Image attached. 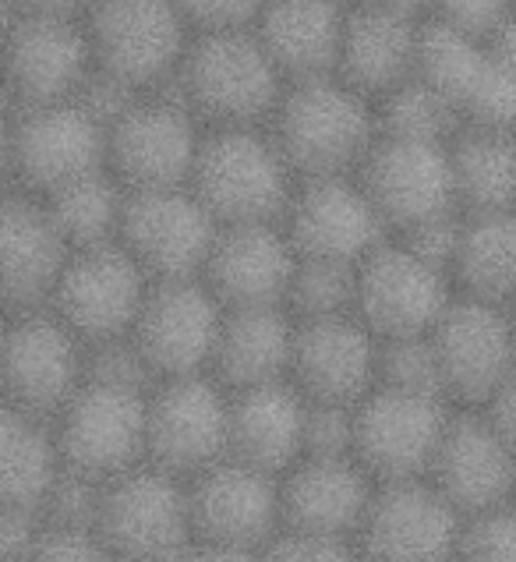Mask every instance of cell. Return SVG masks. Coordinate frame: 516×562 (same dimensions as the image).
Here are the masks:
<instances>
[{"label":"cell","mask_w":516,"mask_h":562,"mask_svg":"<svg viewBox=\"0 0 516 562\" xmlns=\"http://www.w3.org/2000/svg\"><path fill=\"white\" fill-rule=\"evenodd\" d=\"M269 127L298 178L358 173L382 135L375 100L340 75L290 82Z\"/></svg>","instance_id":"cell-1"},{"label":"cell","mask_w":516,"mask_h":562,"mask_svg":"<svg viewBox=\"0 0 516 562\" xmlns=\"http://www.w3.org/2000/svg\"><path fill=\"white\" fill-rule=\"evenodd\" d=\"M287 86V75L255 29H227L191 40L170 89L205 127H245L269 124Z\"/></svg>","instance_id":"cell-2"},{"label":"cell","mask_w":516,"mask_h":562,"mask_svg":"<svg viewBox=\"0 0 516 562\" xmlns=\"http://www.w3.org/2000/svg\"><path fill=\"white\" fill-rule=\"evenodd\" d=\"M301 178L269 124L209 127L191 188L227 223H280Z\"/></svg>","instance_id":"cell-3"},{"label":"cell","mask_w":516,"mask_h":562,"mask_svg":"<svg viewBox=\"0 0 516 562\" xmlns=\"http://www.w3.org/2000/svg\"><path fill=\"white\" fill-rule=\"evenodd\" d=\"M86 25L96 71L135 92L173 86L195 40L177 0H92Z\"/></svg>","instance_id":"cell-4"},{"label":"cell","mask_w":516,"mask_h":562,"mask_svg":"<svg viewBox=\"0 0 516 562\" xmlns=\"http://www.w3.org/2000/svg\"><path fill=\"white\" fill-rule=\"evenodd\" d=\"M96 535L117 562H181L195 549L188 481L153 463L106 481Z\"/></svg>","instance_id":"cell-5"},{"label":"cell","mask_w":516,"mask_h":562,"mask_svg":"<svg viewBox=\"0 0 516 562\" xmlns=\"http://www.w3.org/2000/svg\"><path fill=\"white\" fill-rule=\"evenodd\" d=\"M8 167L19 191L54 195L110 167V127L82 100L19 106L8 132Z\"/></svg>","instance_id":"cell-6"},{"label":"cell","mask_w":516,"mask_h":562,"mask_svg":"<svg viewBox=\"0 0 516 562\" xmlns=\"http://www.w3.org/2000/svg\"><path fill=\"white\" fill-rule=\"evenodd\" d=\"M86 358L89 344L54 308L8 315L0 347L4 404L57 422V414L86 385Z\"/></svg>","instance_id":"cell-7"},{"label":"cell","mask_w":516,"mask_h":562,"mask_svg":"<svg viewBox=\"0 0 516 562\" xmlns=\"http://www.w3.org/2000/svg\"><path fill=\"white\" fill-rule=\"evenodd\" d=\"M231 457V393L209 375L156 382L145 422V463L195 481Z\"/></svg>","instance_id":"cell-8"},{"label":"cell","mask_w":516,"mask_h":562,"mask_svg":"<svg viewBox=\"0 0 516 562\" xmlns=\"http://www.w3.org/2000/svg\"><path fill=\"white\" fill-rule=\"evenodd\" d=\"M205 132L177 92H142L110 124V170L127 191L191 184Z\"/></svg>","instance_id":"cell-9"},{"label":"cell","mask_w":516,"mask_h":562,"mask_svg":"<svg viewBox=\"0 0 516 562\" xmlns=\"http://www.w3.org/2000/svg\"><path fill=\"white\" fill-rule=\"evenodd\" d=\"M145 422H149V393L86 379L54 422L64 471L106 485L142 468Z\"/></svg>","instance_id":"cell-10"},{"label":"cell","mask_w":516,"mask_h":562,"mask_svg":"<svg viewBox=\"0 0 516 562\" xmlns=\"http://www.w3.org/2000/svg\"><path fill=\"white\" fill-rule=\"evenodd\" d=\"M453 411L446 396L375 385L354 407V457L379 485L428 477Z\"/></svg>","instance_id":"cell-11"},{"label":"cell","mask_w":516,"mask_h":562,"mask_svg":"<svg viewBox=\"0 0 516 562\" xmlns=\"http://www.w3.org/2000/svg\"><path fill=\"white\" fill-rule=\"evenodd\" d=\"M457 301V280L403 237H390L361 262L358 315L379 340L428 336Z\"/></svg>","instance_id":"cell-12"},{"label":"cell","mask_w":516,"mask_h":562,"mask_svg":"<svg viewBox=\"0 0 516 562\" xmlns=\"http://www.w3.org/2000/svg\"><path fill=\"white\" fill-rule=\"evenodd\" d=\"M220 227L223 223L191 184L145 188L127 191L117 240L153 280H199Z\"/></svg>","instance_id":"cell-13"},{"label":"cell","mask_w":516,"mask_h":562,"mask_svg":"<svg viewBox=\"0 0 516 562\" xmlns=\"http://www.w3.org/2000/svg\"><path fill=\"white\" fill-rule=\"evenodd\" d=\"M153 283L156 280L142 269L135 255L121 240H110V245L71 255L51 308L86 344L121 340V336H132Z\"/></svg>","instance_id":"cell-14"},{"label":"cell","mask_w":516,"mask_h":562,"mask_svg":"<svg viewBox=\"0 0 516 562\" xmlns=\"http://www.w3.org/2000/svg\"><path fill=\"white\" fill-rule=\"evenodd\" d=\"M358 173L393 234L460 213L453 142L379 135Z\"/></svg>","instance_id":"cell-15"},{"label":"cell","mask_w":516,"mask_h":562,"mask_svg":"<svg viewBox=\"0 0 516 562\" xmlns=\"http://www.w3.org/2000/svg\"><path fill=\"white\" fill-rule=\"evenodd\" d=\"M223 318H227V304L202 277L156 280L132 329V340L156 382L199 375L213 368Z\"/></svg>","instance_id":"cell-16"},{"label":"cell","mask_w":516,"mask_h":562,"mask_svg":"<svg viewBox=\"0 0 516 562\" xmlns=\"http://www.w3.org/2000/svg\"><path fill=\"white\" fill-rule=\"evenodd\" d=\"M428 336L439 358L446 400L453 407L481 411L498 385L516 372V336L506 304L457 294Z\"/></svg>","instance_id":"cell-17"},{"label":"cell","mask_w":516,"mask_h":562,"mask_svg":"<svg viewBox=\"0 0 516 562\" xmlns=\"http://www.w3.org/2000/svg\"><path fill=\"white\" fill-rule=\"evenodd\" d=\"M463 517L428 477L382 481L354 544L364 562H442L457 555Z\"/></svg>","instance_id":"cell-18"},{"label":"cell","mask_w":516,"mask_h":562,"mask_svg":"<svg viewBox=\"0 0 516 562\" xmlns=\"http://www.w3.org/2000/svg\"><path fill=\"white\" fill-rule=\"evenodd\" d=\"M283 227L301 255L336 262H364L393 237L361 173L301 178Z\"/></svg>","instance_id":"cell-19"},{"label":"cell","mask_w":516,"mask_h":562,"mask_svg":"<svg viewBox=\"0 0 516 562\" xmlns=\"http://www.w3.org/2000/svg\"><path fill=\"white\" fill-rule=\"evenodd\" d=\"M195 544L262 552L283 531L280 477L255 471L240 460H223L188 481Z\"/></svg>","instance_id":"cell-20"},{"label":"cell","mask_w":516,"mask_h":562,"mask_svg":"<svg viewBox=\"0 0 516 562\" xmlns=\"http://www.w3.org/2000/svg\"><path fill=\"white\" fill-rule=\"evenodd\" d=\"M8 75L19 106L78 100L96 75L86 19L14 14L8 40Z\"/></svg>","instance_id":"cell-21"},{"label":"cell","mask_w":516,"mask_h":562,"mask_svg":"<svg viewBox=\"0 0 516 562\" xmlns=\"http://www.w3.org/2000/svg\"><path fill=\"white\" fill-rule=\"evenodd\" d=\"M379 344L358 312L298 318L290 379L312 404L358 407L379 385Z\"/></svg>","instance_id":"cell-22"},{"label":"cell","mask_w":516,"mask_h":562,"mask_svg":"<svg viewBox=\"0 0 516 562\" xmlns=\"http://www.w3.org/2000/svg\"><path fill=\"white\" fill-rule=\"evenodd\" d=\"M428 481L460 509V517H474L481 509L516 499V453L485 411L457 407L431 460Z\"/></svg>","instance_id":"cell-23"},{"label":"cell","mask_w":516,"mask_h":562,"mask_svg":"<svg viewBox=\"0 0 516 562\" xmlns=\"http://www.w3.org/2000/svg\"><path fill=\"white\" fill-rule=\"evenodd\" d=\"M301 262L298 245L280 223H227L209 255L202 280L227 308L283 304Z\"/></svg>","instance_id":"cell-24"},{"label":"cell","mask_w":516,"mask_h":562,"mask_svg":"<svg viewBox=\"0 0 516 562\" xmlns=\"http://www.w3.org/2000/svg\"><path fill=\"white\" fill-rule=\"evenodd\" d=\"M75 248L60 234L43 199L14 191L0 216V269L8 315L51 308Z\"/></svg>","instance_id":"cell-25"},{"label":"cell","mask_w":516,"mask_h":562,"mask_svg":"<svg viewBox=\"0 0 516 562\" xmlns=\"http://www.w3.org/2000/svg\"><path fill=\"white\" fill-rule=\"evenodd\" d=\"M375 488L358 457H301L280 477L283 531L354 541Z\"/></svg>","instance_id":"cell-26"},{"label":"cell","mask_w":516,"mask_h":562,"mask_svg":"<svg viewBox=\"0 0 516 562\" xmlns=\"http://www.w3.org/2000/svg\"><path fill=\"white\" fill-rule=\"evenodd\" d=\"M309 396L294 379L231 393V460L283 477L304 457Z\"/></svg>","instance_id":"cell-27"},{"label":"cell","mask_w":516,"mask_h":562,"mask_svg":"<svg viewBox=\"0 0 516 562\" xmlns=\"http://www.w3.org/2000/svg\"><path fill=\"white\" fill-rule=\"evenodd\" d=\"M422 29L425 22L414 19V14L358 0L347 11L340 71L336 75L379 103L385 92H393L407 78H414Z\"/></svg>","instance_id":"cell-28"},{"label":"cell","mask_w":516,"mask_h":562,"mask_svg":"<svg viewBox=\"0 0 516 562\" xmlns=\"http://www.w3.org/2000/svg\"><path fill=\"white\" fill-rule=\"evenodd\" d=\"M347 11L344 0H269L255 32L287 82H309L340 71Z\"/></svg>","instance_id":"cell-29"},{"label":"cell","mask_w":516,"mask_h":562,"mask_svg":"<svg viewBox=\"0 0 516 562\" xmlns=\"http://www.w3.org/2000/svg\"><path fill=\"white\" fill-rule=\"evenodd\" d=\"M298 318L283 304L269 308H227L213 355V375L227 393L290 379Z\"/></svg>","instance_id":"cell-30"},{"label":"cell","mask_w":516,"mask_h":562,"mask_svg":"<svg viewBox=\"0 0 516 562\" xmlns=\"http://www.w3.org/2000/svg\"><path fill=\"white\" fill-rule=\"evenodd\" d=\"M64 474L54 422L4 404L0 411V506L43 513Z\"/></svg>","instance_id":"cell-31"},{"label":"cell","mask_w":516,"mask_h":562,"mask_svg":"<svg viewBox=\"0 0 516 562\" xmlns=\"http://www.w3.org/2000/svg\"><path fill=\"white\" fill-rule=\"evenodd\" d=\"M453 173L460 213H513L516 132L463 124L453 138Z\"/></svg>","instance_id":"cell-32"},{"label":"cell","mask_w":516,"mask_h":562,"mask_svg":"<svg viewBox=\"0 0 516 562\" xmlns=\"http://www.w3.org/2000/svg\"><path fill=\"white\" fill-rule=\"evenodd\" d=\"M453 280L463 297L489 304H509L516 297V209L463 213Z\"/></svg>","instance_id":"cell-33"},{"label":"cell","mask_w":516,"mask_h":562,"mask_svg":"<svg viewBox=\"0 0 516 562\" xmlns=\"http://www.w3.org/2000/svg\"><path fill=\"white\" fill-rule=\"evenodd\" d=\"M36 199L46 202L60 234L68 237V245L75 251L110 245V240L121 237L127 188L114 178L110 167L57 188L54 195H36Z\"/></svg>","instance_id":"cell-34"},{"label":"cell","mask_w":516,"mask_h":562,"mask_svg":"<svg viewBox=\"0 0 516 562\" xmlns=\"http://www.w3.org/2000/svg\"><path fill=\"white\" fill-rule=\"evenodd\" d=\"M379 106L382 135L400 138H431V142H453L463 127L460 110L446 100L439 89H431L425 78H407L393 92H385Z\"/></svg>","instance_id":"cell-35"},{"label":"cell","mask_w":516,"mask_h":562,"mask_svg":"<svg viewBox=\"0 0 516 562\" xmlns=\"http://www.w3.org/2000/svg\"><path fill=\"white\" fill-rule=\"evenodd\" d=\"M361 262H336L301 255L294 283L287 294V312L294 318H326L358 312Z\"/></svg>","instance_id":"cell-36"},{"label":"cell","mask_w":516,"mask_h":562,"mask_svg":"<svg viewBox=\"0 0 516 562\" xmlns=\"http://www.w3.org/2000/svg\"><path fill=\"white\" fill-rule=\"evenodd\" d=\"M379 385H393V390H407V393L446 396L431 336L382 340L379 344Z\"/></svg>","instance_id":"cell-37"},{"label":"cell","mask_w":516,"mask_h":562,"mask_svg":"<svg viewBox=\"0 0 516 562\" xmlns=\"http://www.w3.org/2000/svg\"><path fill=\"white\" fill-rule=\"evenodd\" d=\"M457 555L463 562H516V499L463 517Z\"/></svg>","instance_id":"cell-38"},{"label":"cell","mask_w":516,"mask_h":562,"mask_svg":"<svg viewBox=\"0 0 516 562\" xmlns=\"http://www.w3.org/2000/svg\"><path fill=\"white\" fill-rule=\"evenodd\" d=\"M86 379L110 382V385H127V390H142V393L156 390V375L149 372V364H145V358L138 355V347H135L132 336H121V340H103V344H89Z\"/></svg>","instance_id":"cell-39"},{"label":"cell","mask_w":516,"mask_h":562,"mask_svg":"<svg viewBox=\"0 0 516 562\" xmlns=\"http://www.w3.org/2000/svg\"><path fill=\"white\" fill-rule=\"evenodd\" d=\"M100 499H103L100 481H89L82 474L64 471L57 477L54 492L46 495V506H43L40 517H43V524H51V527H82V531H96Z\"/></svg>","instance_id":"cell-40"},{"label":"cell","mask_w":516,"mask_h":562,"mask_svg":"<svg viewBox=\"0 0 516 562\" xmlns=\"http://www.w3.org/2000/svg\"><path fill=\"white\" fill-rule=\"evenodd\" d=\"M22 562H117L96 531L82 527H51L43 524Z\"/></svg>","instance_id":"cell-41"},{"label":"cell","mask_w":516,"mask_h":562,"mask_svg":"<svg viewBox=\"0 0 516 562\" xmlns=\"http://www.w3.org/2000/svg\"><path fill=\"white\" fill-rule=\"evenodd\" d=\"M516 11V0H435L428 19L449 29H460L467 36L492 40Z\"/></svg>","instance_id":"cell-42"},{"label":"cell","mask_w":516,"mask_h":562,"mask_svg":"<svg viewBox=\"0 0 516 562\" xmlns=\"http://www.w3.org/2000/svg\"><path fill=\"white\" fill-rule=\"evenodd\" d=\"M262 562H364L350 538L280 531L262 549Z\"/></svg>","instance_id":"cell-43"},{"label":"cell","mask_w":516,"mask_h":562,"mask_svg":"<svg viewBox=\"0 0 516 562\" xmlns=\"http://www.w3.org/2000/svg\"><path fill=\"white\" fill-rule=\"evenodd\" d=\"M304 457H354V407L312 404L309 400Z\"/></svg>","instance_id":"cell-44"},{"label":"cell","mask_w":516,"mask_h":562,"mask_svg":"<svg viewBox=\"0 0 516 562\" xmlns=\"http://www.w3.org/2000/svg\"><path fill=\"white\" fill-rule=\"evenodd\" d=\"M269 0H177L188 25L199 32H227V29H255Z\"/></svg>","instance_id":"cell-45"},{"label":"cell","mask_w":516,"mask_h":562,"mask_svg":"<svg viewBox=\"0 0 516 562\" xmlns=\"http://www.w3.org/2000/svg\"><path fill=\"white\" fill-rule=\"evenodd\" d=\"M43 531V517L32 509L4 506L0 509V555L11 562H22L25 552L32 549V541Z\"/></svg>","instance_id":"cell-46"},{"label":"cell","mask_w":516,"mask_h":562,"mask_svg":"<svg viewBox=\"0 0 516 562\" xmlns=\"http://www.w3.org/2000/svg\"><path fill=\"white\" fill-rule=\"evenodd\" d=\"M481 411H485V417L495 425V431L509 442V449L516 453V372L498 385L495 396Z\"/></svg>","instance_id":"cell-47"},{"label":"cell","mask_w":516,"mask_h":562,"mask_svg":"<svg viewBox=\"0 0 516 562\" xmlns=\"http://www.w3.org/2000/svg\"><path fill=\"white\" fill-rule=\"evenodd\" d=\"M14 14H57V19H86L92 0H11Z\"/></svg>","instance_id":"cell-48"},{"label":"cell","mask_w":516,"mask_h":562,"mask_svg":"<svg viewBox=\"0 0 516 562\" xmlns=\"http://www.w3.org/2000/svg\"><path fill=\"white\" fill-rule=\"evenodd\" d=\"M181 562H262V552L227 549V544H195Z\"/></svg>","instance_id":"cell-49"},{"label":"cell","mask_w":516,"mask_h":562,"mask_svg":"<svg viewBox=\"0 0 516 562\" xmlns=\"http://www.w3.org/2000/svg\"><path fill=\"white\" fill-rule=\"evenodd\" d=\"M364 4L390 8V11H403V14H414V19H428L435 0H364Z\"/></svg>","instance_id":"cell-50"},{"label":"cell","mask_w":516,"mask_h":562,"mask_svg":"<svg viewBox=\"0 0 516 562\" xmlns=\"http://www.w3.org/2000/svg\"><path fill=\"white\" fill-rule=\"evenodd\" d=\"M506 315H509V326H513V336H516V297L506 304Z\"/></svg>","instance_id":"cell-51"},{"label":"cell","mask_w":516,"mask_h":562,"mask_svg":"<svg viewBox=\"0 0 516 562\" xmlns=\"http://www.w3.org/2000/svg\"><path fill=\"white\" fill-rule=\"evenodd\" d=\"M442 562H463L460 555H449V559H442Z\"/></svg>","instance_id":"cell-52"},{"label":"cell","mask_w":516,"mask_h":562,"mask_svg":"<svg viewBox=\"0 0 516 562\" xmlns=\"http://www.w3.org/2000/svg\"><path fill=\"white\" fill-rule=\"evenodd\" d=\"M4 562H11V559H4Z\"/></svg>","instance_id":"cell-53"}]
</instances>
